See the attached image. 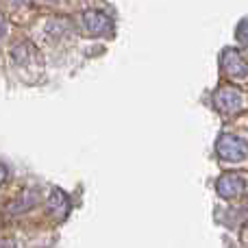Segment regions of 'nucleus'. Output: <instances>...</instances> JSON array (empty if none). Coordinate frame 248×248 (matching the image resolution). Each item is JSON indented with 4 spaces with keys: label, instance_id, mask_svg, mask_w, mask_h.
Returning a JSON list of instances; mask_svg holds the SVG:
<instances>
[{
    "label": "nucleus",
    "instance_id": "nucleus-6",
    "mask_svg": "<svg viewBox=\"0 0 248 248\" xmlns=\"http://www.w3.org/2000/svg\"><path fill=\"white\" fill-rule=\"evenodd\" d=\"M37 202H39L37 189H24V192H20L7 207H4V211L11 216H20V214H26L29 209H33Z\"/></svg>",
    "mask_w": 248,
    "mask_h": 248
},
{
    "label": "nucleus",
    "instance_id": "nucleus-3",
    "mask_svg": "<svg viewBox=\"0 0 248 248\" xmlns=\"http://www.w3.org/2000/svg\"><path fill=\"white\" fill-rule=\"evenodd\" d=\"M246 187H248V176L237 174V172H224L216 181V192L224 201H237V198H242Z\"/></svg>",
    "mask_w": 248,
    "mask_h": 248
},
{
    "label": "nucleus",
    "instance_id": "nucleus-8",
    "mask_svg": "<svg viewBox=\"0 0 248 248\" xmlns=\"http://www.w3.org/2000/svg\"><path fill=\"white\" fill-rule=\"evenodd\" d=\"M9 57H11V61L16 65H29V63H33V61L39 59V52L31 42L22 39V42H17L16 46L9 50Z\"/></svg>",
    "mask_w": 248,
    "mask_h": 248
},
{
    "label": "nucleus",
    "instance_id": "nucleus-5",
    "mask_svg": "<svg viewBox=\"0 0 248 248\" xmlns=\"http://www.w3.org/2000/svg\"><path fill=\"white\" fill-rule=\"evenodd\" d=\"M83 29H85L90 35H94V37L111 35L113 33V20L107 16V13L90 9V11L83 13Z\"/></svg>",
    "mask_w": 248,
    "mask_h": 248
},
{
    "label": "nucleus",
    "instance_id": "nucleus-4",
    "mask_svg": "<svg viewBox=\"0 0 248 248\" xmlns=\"http://www.w3.org/2000/svg\"><path fill=\"white\" fill-rule=\"evenodd\" d=\"M222 70L229 78L233 81H246L248 78V61L242 52L227 48L222 52Z\"/></svg>",
    "mask_w": 248,
    "mask_h": 248
},
{
    "label": "nucleus",
    "instance_id": "nucleus-1",
    "mask_svg": "<svg viewBox=\"0 0 248 248\" xmlns=\"http://www.w3.org/2000/svg\"><path fill=\"white\" fill-rule=\"evenodd\" d=\"M214 105L222 116H235V113H240L242 109L246 107V96L240 87L224 83V85H220L218 90H216Z\"/></svg>",
    "mask_w": 248,
    "mask_h": 248
},
{
    "label": "nucleus",
    "instance_id": "nucleus-14",
    "mask_svg": "<svg viewBox=\"0 0 248 248\" xmlns=\"http://www.w3.org/2000/svg\"><path fill=\"white\" fill-rule=\"evenodd\" d=\"M13 4H16V7H24V4H29L31 0H11Z\"/></svg>",
    "mask_w": 248,
    "mask_h": 248
},
{
    "label": "nucleus",
    "instance_id": "nucleus-12",
    "mask_svg": "<svg viewBox=\"0 0 248 248\" xmlns=\"http://www.w3.org/2000/svg\"><path fill=\"white\" fill-rule=\"evenodd\" d=\"M7 176H9V172H7V168L0 163V187L4 185V181H7Z\"/></svg>",
    "mask_w": 248,
    "mask_h": 248
},
{
    "label": "nucleus",
    "instance_id": "nucleus-11",
    "mask_svg": "<svg viewBox=\"0 0 248 248\" xmlns=\"http://www.w3.org/2000/svg\"><path fill=\"white\" fill-rule=\"evenodd\" d=\"M231 216H235V222H246L248 220V198L237 207V209L231 211Z\"/></svg>",
    "mask_w": 248,
    "mask_h": 248
},
{
    "label": "nucleus",
    "instance_id": "nucleus-10",
    "mask_svg": "<svg viewBox=\"0 0 248 248\" xmlns=\"http://www.w3.org/2000/svg\"><path fill=\"white\" fill-rule=\"evenodd\" d=\"M235 39L240 44H244V46H248V17L240 20V24L235 29Z\"/></svg>",
    "mask_w": 248,
    "mask_h": 248
},
{
    "label": "nucleus",
    "instance_id": "nucleus-9",
    "mask_svg": "<svg viewBox=\"0 0 248 248\" xmlns=\"http://www.w3.org/2000/svg\"><path fill=\"white\" fill-rule=\"evenodd\" d=\"M44 33L52 42H61V39H65L72 33V24H70L68 17H50L46 22V26H44Z\"/></svg>",
    "mask_w": 248,
    "mask_h": 248
},
{
    "label": "nucleus",
    "instance_id": "nucleus-2",
    "mask_svg": "<svg viewBox=\"0 0 248 248\" xmlns=\"http://www.w3.org/2000/svg\"><path fill=\"white\" fill-rule=\"evenodd\" d=\"M216 153L222 161H244L248 157V141L231 133H224L216 141Z\"/></svg>",
    "mask_w": 248,
    "mask_h": 248
},
{
    "label": "nucleus",
    "instance_id": "nucleus-7",
    "mask_svg": "<svg viewBox=\"0 0 248 248\" xmlns=\"http://www.w3.org/2000/svg\"><path fill=\"white\" fill-rule=\"evenodd\" d=\"M46 209H48V214H50L55 220H65V218H68V214H70V198H68V194H65L63 189L55 187L50 192V196H48Z\"/></svg>",
    "mask_w": 248,
    "mask_h": 248
},
{
    "label": "nucleus",
    "instance_id": "nucleus-13",
    "mask_svg": "<svg viewBox=\"0 0 248 248\" xmlns=\"http://www.w3.org/2000/svg\"><path fill=\"white\" fill-rule=\"evenodd\" d=\"M4 33H7V20H4V16L0 13V37H2Z\"/></svg>",
    "mask_w": 248,
    "mask_h": 248
},
{
    "label": "nucleus",
    "instance_id": "nucleus-15",
    "mask_svg": "<svg viewBox=\"0 0 248 248\" xmlns=\"http://www.w3.org/2000/svg\"><path fill=\"white\" fill-rule=\"evenodd\" d=\"M39 2H59V0H39Z\"/></svg>",
    "mask_w": 248,
    "mask_h": 248
}]
</instances>
